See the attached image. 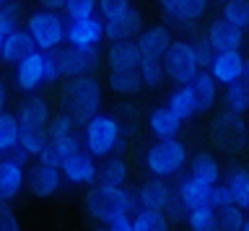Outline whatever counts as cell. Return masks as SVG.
<instances>
[{"instance_id":"12","label":"cell","mask_w":249,"mask_h":231,"mask_svg":"<svg viewBox=\"0 0 249 231\" xmlns=\"http://www.w3.org/2000/svg\"><path fill=\"white\" fill-rule=\"evenodd\" d=\"M208 42L213 44L215 52H226V50H241L244 47V29H239L236 24L226 21L223 16H218L210 21L208 26Z\"/></svg>"},{"instance_id":"47","label":"cell","mask_w":249,"mask_h":231,"mask_svg":"<svg viewBox=\"0 0 249 231\" xmlns=\"http://www.w3.org/2000/svg\"><path fill=\"white\" fill-rule=\"evenodd\" d=\"M112 231H130L132 229V215L130 213H114L104 221Z\"/></svg>"},{"instance_id":"38","label":"cell","mask_w":249,"mask_h":231,"mask_svg":"<svg viewBox=\"0 0 249 231\" xmlns=\"http://www.w3.org/2000/svg\"><path fill=\"white\" fill-rule=\"evenodd\" d=\"M21 26V3L18 0H5L0 3V34H11Z\"/></svg>"},{"instance_id":"31","label":"cell","mask_w":249,"mask_h":231,"mask_svg":"<svg viewBox=\"0 0 249 231\" xmlns=\"http://www.w3.org/2000/svg\"><path fill=\"white\" fill-rule=\"evenodd\" d=\"M132 229L135 231H166L169 218L163 211H153V208H138L132 215Z\"/></svg>"},{"instance_id":"32","label":"cell","mask_w":249,"mask_h":231,"mask_svg":"<svg viewBox=\"0 0 249 231\" xmlns=\"http://www.w3.org/2000/svg\"><path fill=\"white\" fill-rule=\"evenodd\" d=\"M47 135L52 138V141H73V138H81V125L70 117V114H57V117H50L47 122Z\"/></svg>"},{"instance_id":"6","label":"cell","mask_w":249,"mask_h":231,"mask_svg":"<svg viewBox=\"0 0 249 231\" xmlns=\"http://www.w3.org/2000/svg\"><path fill=\"white\" fill-rule=\"evenodd\" d=\"M26 32L31 34L36 50H54L65 42V18L60 11H34L26 18Z\"/></svg>"},{"instance_id":"3","label":"cell","mask_w":249,"mask_h":231,"mask_svg":"<svg viewBox=\"0 0 249 231\" xmlns=\"http://www.w3.org/2000/svg\"><path fill=\"white\" fill-rule=\"evenodd\" d=\"M83 143H86V151H89L93 159L109 156V153L117 151L122 143L120 120L109 117V114H93V117L83 125Z\"/></svg>"},{"instance_id":"14","label":"cell","mask_w":249,"mask_h":231,"mask_svg":"<svg viewBox=\"0 0 249 231\" xmlns=\"http://www.w3.org/2000/svg\"><path fill=\"white\" fill-rule=\"evenodd\" d=\"M44 83V50H34L31 55L16 63V86L21 91H36Z\"/></svg>"},{"instance_id":"23","label":"cell","mask_w":249,"mask_h":231,"mask_svg":"<svg viewBox=\"0 0 249 231\" xmlns=\"http://www.w3.org/2000/svg\"><path fill=\"white\" fill-rule=\"evenodd\" d=\"M23 182H26V166L13 161L11 156L0 161V197L5 200L18 197V192L23 190Z\"/></svg>"},{"instance_id":"33","label":"cell","mask_w":249,"mask_h":231,"mask_svg":"<svg viewBox=\"0 0 249 231\" xmlns=\"http://www.w3.org/2000/svg\"><path fill=\"white\" fill-rule=\"evenodd\" d=\"M226 184L231 190L233 203L239 208H244V211H249V169H244V166L233 169L229 174V179H226Z\"/></svg>"},{"instance_id":"55","label":"cell","mask_w":249,"mask_h":231,"mask_svg":"<svg viewBox=\"0 0 249 231\" xmlns=\"http://www.w3.org/2000/svg\"><path fill=\"white\" fill-rule=\"evenodd\" d=\"M0 3H5V0H0Z\"/></svg>"},{"instance_id":"8","label":"cell","mask_w":249,"mask_h":231,"mask_svg":"<svg viewBox=\"0 0 249 231\" xmlns=\"http://www.w3.org/2000/svg\"><path fill=\"white\" fill-rule=\"evenodd\" d=\"M163 68H166V75L174 83H190L200 71V63L195 57V50H192V42L187 39H179V42H171V47L166 50L163 55Z\"/></svg>"},{"instance_id":"11","label":"cell","mask_w":249,"mask_h":231,"mask_svg":"<svg viewBox=\"0 0 249 231\" xmlns=\"http://www.w3.org/2000/svg\"><path fill=\"white\" fill-rule=\"evenodd\" d=\"M96 161H93V156L89 151H73L70 156L62 161L60 172L62 177L70 182V184H93L96 182Z\"/></svg>"},{"instance_id":"20","label":"cell","mask_w":249,"mask_h":231,"mask_svg":"<svg viewBox=\"0 0 249 231\" xmlns=\"http://www.w3.org/2000/svg\"><path fill=\"white\" fill-rule=\"evenodd\" d=\"M140 60H143V55H140L135 39H117L107 50L109 71H130V68L140 65Z\"/></svg>"},{"instance_id":"5","label":"cell","mask_w":249,"mask_h":231,"mask_svg":"<svg viewBox=\"0 0 249 231\" xmlns=\"http://www.w3.org/2000/svg\"><path fill=\"white\" fill-rule=\"evenodd\" d=\"M187 164V145L177 138H161L145 153V166L153 177H177Z\"/></svg>"},{"instance_id":"52","label":"cell","mask_w":249,"mask_h":231,"mask_svg":"<svg viewBox=\"0 0 249 231\" xmlns=\"http://www.w3.org/2000/svg\"><path fill=\"white\" fill-rule=\"evenodd\" d=\"M241 78L249 83V57H244V71H241Z\"/></svg>"},{"instance_id":"25","label":"cell","mask_w":249,"mask_h":231,"mask_svg":"<svg viewBox=\"0 0 249 231\" xmlns=\"http://www.w3.org/2000/svg\"><path fill=\"white\" fill-rule=\"evenodd\" d=\"M174 192L179 195V200L187 205V211H192V208L208 203L210 187H208V184H202V182H197V179H192V177H182V179L177 182Z\"/></svg>"},{"instance_id":"44","label":"cell","mask_w":249,"mask_h":231,"mask_svg":"<svg viewBox=\"0 0 249 231\" xmlns=\"http://www.w3.org/2000/svg\"><path fill=\"white\" fill-rule=\"evenodd\" d=\"M18 229H21V221L13 213L11 200L0 197V231H18Z\"/></svg>"},{"instance_id":"39","label":"cell","mask_w":249,"mask_h":231,"mask_svg":"<svg viewBox=\"0 0 249 231\" xmlns=\"http://www.w3.org/2000/svg\"><path fill=\"white\" fill-rule=\"evenodd\" d=\"M221 16L239 29H249V0H226Z\"/></svg>"},{"instance_id":"53","label":"cell","mask_w":249,"mask_h":231,"mask_svg":"<svg viewBox=\"0 0 249 231\" xmlns=\"http://www.w3.org/2000/svg\"><path fill=\"white\" fill-rule=\"evenodd\" d=\"M244 229L249 231V218H244Z\"/></svg>"},{"instance_id":"9","label":"cell","mask_w":249,"mask_h":231,"mask_svg":"<svg viewBox=\"0 0 249 231\" xmlns=\"http://www.w3.org/2000/svg\"><path fill=\"white\" fill-rule=\"evenodd\" d=\"M29 187V192L34 197H52L57 195L60 187H62V172L57 166H50L44 164V161L36 159V164H31L26 169V182H23Z\"/></svg>"},{"instance_id":"54","label":"cell","mask_w":249,"mask_h":231,"mask_svg":"<svg viewBox=\"0 0 249 231\" xmlns=\"http://www.w3.org/2000/svg\"><path fill=\"white\" fill-rule=\"evenodd\" d=\"M0 52H3V34H0Z\"/></svg>"},{"instance_id":"29","label":"cell","mask_w":249,"mask_h":231,"mask_svg":"<svg viewBox=\"0 0 249 231\" xmlns=\"http://www.w3.org/2000/svg\"><path fill=\"white\" fill-rule=\"evenodd\" d=\"M223 102H226V109H231V112H239V114L249 112V83L244 78L226 83Z\"/></svg>"},{"instance_id":"36","label":"cell","mask_w":249,"mask_h":231,"mask_svg":"<svg viewBox=\"0 0 249 231\" xmlns=\"http://www.w3.org/2000/svg\"><path fill=\"white\" fill-rule=\"evenodd\" d=\"M244 208H239L236 203L215 211V226H221L223 231H241L244 229Z\"/></svg>"},{"instance_id":"49","label":"cell","mask_w":249,"mask_h":231,"mask_svg":"<svg viewBox=\"0 0 249 231\" xmlns=\"http://www.w3.org/2000/svg\"><path fill=\"white\" fill-rule=\"evenodd\" d=\"M39 5L47 11H62L65 8V0H39Z\"/></svg>"},{"instance_id":"19","label":"cell","mask_w":249,"mask_h":231,"mask_svg":"<svg viewBox=\"0 0 249 231\" xmlns=\"http://www.w3.org/2000/svg\"><path fill=\"white\" fill-rule=\"evenodd\" d=\"M210 8V0H177L174 11L166 13V18L182 32H195V21H200Z\"/></svg>"},{"instance_id":"21","label":"cell","mask_w":249,"mask_h":231,"mask_svg":"<svg viewBox=\"0 0 249 231\" xmlns=\"http://www.w3.org/2000/svg\"><path fill=\"white\" fill-rule=\"evenodd\" d=\"M174 187L166 182V177H153L151 182H145L138 190V205L140 208H153V211H163L169 205Z\"/></svg>"},{"instance_id":"30","label":"cell","mask_w":249,"mask_h":231,"mask_svg":"<svg viewBox=\"0 0 249 231\" xmlns=\"http://www.w3.org/2000/svg\"><path fill=\"white\" fill-rule=\"evenodd\" d=\"M166 107H169V109L174 112L182 122L192 120L195 114H197V109H195V99H192V94H190V89H187V83H182L179 89L171 91Z\"/></svg>"},{"instance_id":"37","label":"cell","mask_w":249,"mask_h":231,"mask_svg":"<svg viewBox=\"0 0 249 231\" xmlns=\"http://www.w3.org/2000/svg\"><path fill=\"white\" fill-rule=\"evenodd\" d=\"M184 221L190 223V229H195V231H213L215 229V211L208 203L197 205V208H192V211H187Z\"/></svg>"},{"instance_id":"4","label":"cell","mask_w":249,"mask_h":231,"mask_svg":"<svg viewBox=\"0 0 249 231\" xmlns=\"http://www.w3.org/2000/svg\"><path fill=\"white\" fill-rule=\"evenodd\" d=\"M247 138H249V130H247L244 114H239V112L223 109L213 117V122H210V141H213V145L223 153L241 151L247 143Z\"/></svg>"},{"instance_id":"40","label":"cell","mask_w":249,"mask_h":231,"mask_svg":"<svg viewBox=\"0 0 249 231\" xmlns=\"http://www.w3.org/2000/svg\"><path fill=\"white\" fill-rule=\"evenodd\" d=\"M47 141H50L47 130H21V135H18V145H23L29 151V156H39Z\"/></svg>"},{"instance_id":"7","label":"cell","mask_w":249,"mask_h":231,"mask_svg":"<svg viewBox=\"0 0 249 231\" xmlns=\"http://www.w3.org/2000/svg\"><path fill=\"white\" fill-rule=\"evenodd\" d=\"M54 57H57L60 73L65 78L93 73L101 63V44H86V47L68 44V47H54Z\"/></svg>"},{"instance_id":"46","label":"cell","mask_w":249,"mask_h":231,"mask_svg":"<svg viewBox=\"0 0 249 231\" xmlns=\"http://www.w3.org/2000/svg\"><path fill=\"white\" fill-rule=\"evenodd\" d=\"M163 213H166V218H169V223H182L184 218H187V205L179 200V195L174 192L171 195V200H169V205L163 208Z\"/></svg>"},{"instance_id":"35","label":"cell","mask_w":249,"mask_h":231,"mask_svg":"<svg viewBox=\"0 0 249 231\" xmlns=\"http://www.w3.org/2000/svg\"><path fill=\"white\" fill-rule=\"evenodd\" d=\"M21 135V125L16 120V114L0 112V153H8V148H13L18 143Z\"/></svg>"},{"instance_id":"42","label":"cell","mask_w":249,"mask_h":231,"mask_svg":"<svg viewBox=\"0 0 249 231\" xmlns=\"http://www.w3.org/2000/svg\"><path fill=\"white\" fill-rule=\"evenodd\" d=\"M233 197H231V190L229 184H210V192H208V205L213 208V211H221V208L231 205Z\"/></svg>"},{"instance_id":"27","label":"cell","mask_w":249,"mask_h":231,"mask_svg":"<svg viewBox=\"0 0 249 231\" xmlns=\"http://www.w3.org/2000/svg\"><path fill=\"white\" fill-rule=\"evenodd\" d=\"M190 177L210 187V184H215L221 179V166H218V161L210 153H197L190 164Z\"/></svg>"},{"instance_id":"50","label":"cell","mask_w":249,"mask_h":231,"mask_svg":"<svg viewBox=\"0 0 249 231\" xmlns=\"http://www.w3.org/2000/svg\"><path fill=\"white\" fill-rule=\"evenodd\" d=\"M156 3L161 5V11L163 13H169V11H174V5H177V0H156Z\"/></svg>"},{"instance_id":"48","label":"cell","mask_w":249,"mask_h":231,"mask_svg":"<svg viewBox=\"0 0 249 231\" xmlns=\"http://www.w3.org/2000/svg\"><path fill=\"white\" fill-rule=\"evenodd\" d=\"M8 153H11V159H13V161H18V164H23V166H26V164H29V159H31V156H29V151L23 148V145H18V143H16L13 148H8Z\"/></svg>"},{"instance_id":"43","label":"cell","mask_w":249,"mask_h":231,"mask_svg":"<svg viewBox=\"0 0 249 231\" xmlns=\"http://www.w3.org/2000/svg\"><path fill=\"white\" fill-rule=\"evenodd\" d=\"M192 50H195V57H197V63L200 68H210V63H213V57H215V50H213V44L208 42V36H195L192 39Z\"/></svg>"},{"instance_id":"28","label":"cell","mask_w":249,"mask_h":231,"mask_svg":"<svg viewBox=\"0 0 249 231\" xmlns=\"http://www.w3.org/2000/svg\"><path fill=\"white\" fill-rule=\"evenodd\" d=\"M127 164H124L122 159H109L104 161L99 169H96V179L99 184H107V187H122V184H127Z\"/></svg>"},{"instance_id":"1","label":"cell","mask_w":249,"mask_h":231,"mask_svg":"<svg viewBox=\"0 0 249 231\" xmlns=\"http://www.w3.org/2000/svg\"><path fill=\"white\" fill-rule=\"evenodd\" d=\"M60 107L62 112L70 114L78 125H86L93 114H99L101 107V83L91 73L73 75L60 91Z\"/></svg>"},{"instance_id":"51","label":"cell","mask_w":249,"mask_h":231,"mask_svg":"<svg viewBox=\"0 0 249 231\" xmlns=\"http://www.w3.org/2000/svg\"><path fill=\"white\" fill-rule=\"evenodd\" d=\"M5 99H8V89H5V81L0 78V112H3V107H5Z\"/></svg>"},{"instance_id":"18","label":"cell","mask_w":249,"mask_h":231,"mask_svg":"<svg viewBox=\"0 0 249 231\" xmlns=\"http://www.w3.org/2000/svg\"><path fill=\"white\" fill-rule=\"evenodd\" d=\"M210 75L215 78V83H231L241 78V71H244V57H241L239 50H226V52H215L213 63H210Z\"/></svg>"},{"instance_id":"2","label":"cell","mask_w":249,"mask_h":231,"mask_svg":"<svg viewBox=\"0 0 249 231\" xmlns=\"http://www.w3.org/2000/svg\"><path fill=\"white\" fill-rule=\"evenodd\" d=\"M86 213L93 221L104 223L109 215L114 213H135L138 211V190L130 187H107V184H91V190L86 192Z\"/></svg>"},{"instance_id":"24","label":"cell","mask_w":249,"mask_h":231,"mask_svg":"<svg viewBox=\"0 0 249 231\" xmlns=\"http://www.w3.org/2000/svg\"><path fill=\"white\" fill-rule=\"evenodd\" d=\"M148 127L151 133L159 138H177L179 130H182V120L177 117L169 107H156V109L148 114Z\"/></svg>"},{"instance_id":"13","label":"cell","mask_w":249,"mask_h":231,"mask_svg":"<svg viewBox=\"0 0 249 231\" xmlns=\"http://www.w3.org/2000/svg\"><path fill=\"white\" fill-rule=\"evenodd\" d=\"M143 32V16L130 5L127 11L117 13V16L104 21V39L117 42V39H135Z\"/></svg>"},{"instance_id":"16","label":"cell","mask_w":249,"mask_h":231,"mask_svg":"<svg viewBox=\"0 0 249 231\" xmlns=\"http://www.w3.org/2000/svg\"><path fill=\"white\" fill-rule=\"evenodd\" d=\"M138 50L143 57H163L166 55V50L171 47V42H174V36H171V29L169 26H151V29H143L138 36Z\"/></svg>"},{"instance_id":"22","label":"cell","mask_w":249,"mask_h":231,"mask_svg":"<svg viewBox=\"0 0 249 231\" xmlns=\"http://www.w3.org/2000/svg\"><path fill=\"white\" fill-rule=\"evenodd\" d=\"M36 50L34 39H31V34L26 32V29H13L11 34L3 36V52H0V60H5L8 65H16L18 60H23L26 55H31V52Z\"/></svg>"},{"instance_id":"17","label":"cell","mask_w":249,"mask_h":231,"mask_svg":"<svg viewBox=\"0 0 249 231\" xmlns=\"http://www.w3.org/2000/svg\"><path fill=\"white\" fill-rule=\"evenodd\" d=\"M50 117H52L50 102L42 99V96L26 99V102L18 107V112H16V120H18L21 130H44Z\"/></svg>"},{"instance_id":"26","label":"cell","mask_w":249,"mask_h":231,"mask_svg":"<svg viewBox=\"0 0 249 231\" xmlns=\"http://www.w3.org/2000/svg\"><path fill=\"white\" fill-rule=\"evenodd\" d=\"M109 89L114 94L122 96H135L140 89H143V81H140L138 68H130V71H109Z\"/></svg>"},{"instance_id":"10","label":"cell","mask_w":249,"mask_h":231,"mask_svg":"<svg viewBox=\"0 0 249 231\" xmlns=\"http://www.w3.org/2000/svg\"><path fill=\"white\" fill-rule=\"evenodd\" d=\"M65 39H68V44H75V47L101 44V39H104V21L99 16L65 21Z\"/></svg>"},{"instance_id":"15","label":"cell","mask_w":249,"mask_h":231,"mask_svg":"<svg viewBox=\"0 0 249 231\" xmlns=\"http://www.w3.org/2000/svg\"><path fill=\"white\" fill-rule=\"evenodd\" d=\"M187 89H190V94L195 99V109H197V114H205V112L213 109V104L218 99V83H215L213 75H210V71L200 68L197 75L187 83Z\"/></svg>"},{"instance_id":"41","label":"cell","mask_w":249,"mask_h":231,"mask_svg":"<svg viewBox=\"0 0 249 231\" xmlns=\"http://www.w3.org/2000/svg\"><path fill=\"white\" fill-rule=\"evenodd\" d=\"M62 11H65L68 21L93 16V13H96V0H65V8Z\"/></svg>"},{"instance_id":"45","label":"cell","mask_w":249,"mask_h":231,"mask_svg":"<svg viewBox=\"0 0 249 231\" xmlns=\"http://www.w3.org/2000/svg\"><path fill=\"white\" fill-rule=\"evenodd\" d=\"M130 8V0H96V11H99V18L107 21L117 16V13L127 11Z\"/></svg>"},{"instance_id":"34","label":"cell","mask_w":249,"mask_h":231,"mask_svg":"<svg viewBox=\"0 0 249 231\" xmlns=\"http://www.w3.org/2000/svg\"><path fill=\"white\" fill-rule=\"evenodd\" d=\"M138 73H140V81H143V86H148V89L161 86L163 75H166L163 57H143V60H140V65H138Z\"/></svg>"}]
</instances>
